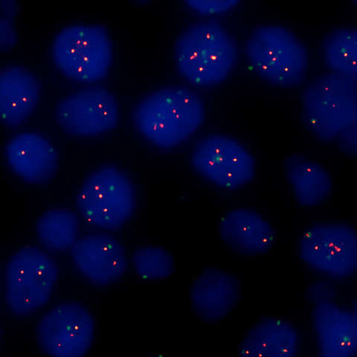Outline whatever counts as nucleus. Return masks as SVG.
I'll use <instances>...</instances> for the list:
<instances>
[{
  "mask_svg": "<svg viewBox=\"0 0 357 357\" xmlns=\"http://www.w3.org/2000/svg\"><path fill=\"white\" fill-rule=\"evenodd\" d=\"M236 40L227 29L213 20H202L188 27L174 45L177 71L198 87L225 82L238 60Z\"/></svg>",
  "mask_w": 357,
  "mask_h": 357,
  "instance_id": "nucleus-1",
  "label": "nucleus"
},
{
  "mask_svg": "<svg viewBox=\"0 0 357 357\" xmlns=\"http://www.w3.org/2000/svg\"><path fill=\"white\" fill-rule=\"evenodd\" d=\"M203 100L192 89L167 87L142 100L134 109V125L144 138L162 149H174L203 125Z\"/></svg>",
  "mask_w": 357,
  "mask_h": 357,
  "instance_id": "nucleus-2",
  "label": "nucleus"
},
{
  "mask_svg": "<svg viewBox=\"0 0 357 357\" xmlns=\"http://www.w3.org/2000/svg\"><path fill=\"white\" fill-rule=\"evenodd\" d=\"M301 117L317 139H337L357 126V78L332 72L317 77L303 92Z\"/></svg>",
  "mask_w": 357,
  "mask_h": 357,
  "instance_id": "nucleus-3",
  "label": "nucleus"
},
{
  "mask_svg": "<svg viewBox=\"0 0 357 357\" xmlns=\"http://www.w3.org/2000/svg\"><path fill=\"white\" fill-rule=\"evenodd\" d=\"M245 54L255 72L273 86L292 88L305 79L309 65L307 49L287 27H257L245 43Z\"/></svg>",
  "mask_w": 357,
  "mask_h": 357,
  "instance_id": "nucleus-4",
  "label": "nucleus"
},
{
  "mask_svg": "<svg viewBox=\"0 0 357 357\" xmlns=\"http://www.w3.org/2000/svg\"><path fill=\"white\" fill-rule=\"evenodd\" d=\"M52 56L56 67L69 79L98 82L107 75L113 63V40L102 26L72 24L55 36Z\"/></svg>",
  "mask_w": 357,
  "mask_h": 357,
  "instance_id": "nucleus-5",
  "label": "nucleus"
},
{
  "mask_svg": "<svg viewBox=\"0 0 357 357\" xmlns=\"http://www.w3.org/2000/svg\"><path fill=\"white\" fill-rule=\"evenodd\" d=\"M76 202L87 225L102 230H117L135 210V189L124 172L118 167L106 166L86 178Z\"/></svg>",
  "mask_w": 357,
  "mask_h": 357,
  "instance_id": "nucleus-6",
  "label": "nucleus"
},
{
  "mask_svg": "<svg viewBox=\"0 0 357 357\" xmlns=\"http://www.w3.org/2000/svg\"><path fill=\"white\" fill-rule=\"evenodd\" d=\"M59 278L52 257L36 247H26L11 257L6 268L7 304L17 316H27L46 305Z\"/></svg>",
  "mask_w": 357,
  "mask_h": 357,
  "instance_id": "nucleus-7",
  "label": "nucleus"
},
{
  "mask_svg": "<svg viewBox=\"0 0 357 357\" xmlns=\"http://www.w3.org/2000/svg\"><path fill=\"white\" fill-rule=\"evenodd\" d=\"M299 258L310 270L333 279L357 271V236L347 223L320 222L307 229L298 242Z\"/></svg>",
  "mask_w": 357,
  "mask_h": 357,
  "instance_id": "nucleus-8",
  "label": "nucleus"
},
{
  "mask_svg": "<svg viewBox=\"0 0 357 357\" xmlns=\"http://www.w3.org/2000/svg\"><path fill=\"white\" fill-rule=\"evenodd\" d=\"M195 171L216 187L236 191L252 182L254 156L238 140L215 134L197 143L191 158Z\"/></svg>",
  "mask_w": 357,
  "mask_h": 357,
  "instance_id": "nucleus-9",
  "label": "nucleus"
},
{
  "mask_svg": "<svg viewBox=\"0 0 357 357\" xmlns=\"http://www.w3.org/2000/svg\"><path fill=\"white\" fill-rule=\"evenodd\" d=\"M94 319L84 305L61 304L51 310L39 322L38 341L41 350L54 357L85 356L93 340Z\"/></svg>",
  "mask_w": 357,
  "mask_h": 357,
  "instance_id": "nucleus-10",
  "label": "nucleus"
},
{
  "mask_svg": "<svg viewBox=\"0 0 357 357\" xmlns=\"http://www.w3.org/2000/svg\"><path fill=\"white\" fill-rule=\"evenodd\" d=\"M55 116L59 126L70 135L92 137L116 128L119 109L116 97L107 89L93 86L61 99Z\"/></svg>",
  "mask_w": 357,
  "mask_h": 357,
  "instance_id": "nucleus-11",
  "label": "nucleus"
},
{
  "mask_svg": "<svg viewBox=\"0 0 357 357\" xmlns=\"http://www.w3.org/2000/svg\"><path fill=\"white\" fill-rule=\"evenodd\" d=\"M71 252L78 271L96 285L116 282L128 268L125 248L107 234H87L77 240Z\"/></svg>",
  "mask_w": 357,
  "mask_h": 357,
  "instance_id": "nucleus-12",
  "label": "nucleus"
},
{
  "mask_svg": "<svg viewBox=\"0 0 357 357\" xmlns=\"http://www.w3.org/2000/svg\"><path fill=\"white\" fill-rule=\"evenodd\" d=\"M317 349L321 357H354L357 354V312L335 303L314 305L312 312Z\"/></svg>",
  "mask_w": 357,
  "mask_h": 357,
  "instance_id": "nucleus-13",
  "label": "nucleus"
},
{
  "mask_svg": "<svg viewBox=\"0 0 357 357\" xmlns=\"http://www.w3.org/2000/svg\"><path fill=\"white\" fill-rule=\"evenodd\" d=\"M241 294L239 278L215 268H209L198 275L190 290L196 314L208 322L227 317L239 303Z\"/></svg>",
  "mask_w": 357,
  "mask_h": 357,
  "instance_id": "nucleus-14",
  "label": "nucleus"
},
{
  "mask_svg": "<svg viewBox=\"0 0 357 357\" xmlns=\"http://www.w3.org/2000/svg\"><path fill=\"white\" fill-rule=\"evenodd\" d=\"M221 240L234 252L243 255H261L270 252L275 241V231L259 212L250 208L230 210L220 220Z\"/></svg>",
  "mask_w": 357,
  "mask_h": 357,
  "instance_id": "nucleus-15",
  "label": "nucleus"
},
{
  "mask_svg": "<svg viewBox=\"0 0 357 357\" xmlns=\"http://www.w3.org/2000/svg\"><path fill=\"white\" fill-rule=\"evenodd\" d=\"M6 155L11 170L29 183L47 182L57 170V151L39 133H20L8 143Z\"/></svg>",
  "mask_w": 357,
  "mask_h": 357,
  "instance_id": "nucleus-16",
  "label": "nucleus"
},
{
  "mask_svg": "<svg viewBox=\"0 0 357 357\" xmlns=\"http://www.w3.org/2000/svg\"><path fill=\"white\" fill-rule=\"evenodd\" d=\"M40 96L37 78L24 67L0 71V121L10 128L24 123L36 109Z\"/></svg>",
  "mask_w": 357,
  "mask_h": 357,
  "instance_id": "nucleus-17",
  "label": "nucleus"
},
{
  "mask_svg": "<svg viewBox=\"0 0 357 357\" xmlns=\"http://www.w3.org/2000/svg\"><path fill=\"white\" fill-rule=\"evenodd\" d=\"M299 348V334L289 321L266 318L245 333L238 346L244 357H294Z\"/></svg>",
  "mask_w": 357,
  "mask_h": 357,
  "instance_id": "nucleus-18",
  "label": "nucleus"
},
{
  "mask_svg": "<svg viewBox=\"0 0 357 357\" xmlns=\"http://www.w3.org/2000/svg\"><path fill=\"white\" fill-rule=\"evenodd\" d=\"M284 169L296 203L301 207L318 206L331 196L332 177L317 162L293 154L284 160Z\"/></svg>",
  "mask_w": 357,
  "mask_h": 357,
  "instance_id": "nucleus-19",
  "label": "nucleus"
},
{
  "mask_svg": "<svg viewBox=\"0 0 357 357\" xmlns=\"http://www.w3.org/2000/svg\"><path fill=\"white\" fill-rule=\"evenodd\" d=\"M36 229L38 239L45 248L64 252L71 250L78 239L79 218L69 209H51L38 219Z\"/></svg>",
  "mask_w": 357,
  "mask_h": 357,
  "instance_id": "nucleus-20",
  "label": "nucleus"
},
{
  "mask_svg": "<svg viewBox=\"0 0 357 357\" xmlns=\"http://www.w3.org/2000/svg\"><path fill=\"white\" fill-rule=\"evenodd\" d=\"M322 55L331 72L357 78V31L342 27L330 32L322 43Z\"/></svg>",
  "mask_w": 357,
  "mask_h": 357,
  "instance_id": "nucleus-21",
  "label": "nucleus"
},
{
  "mask_svg": "<svg viewBox=\"0 0 357 357\" xmlns=\"http://www.w3.org/2000/svg\"><path fill=\"white\" fill-rule=\"evenodd\" d=\"M134 271L145 280H160L174 271L173 255L160 247H143L134 252L132 258Z\"/></svg>",
  "mask_w": 357,
  "mask_h": 357,
  "instance_id": "nucleus-22",
  "label": "nucleus"
},
{
  "mask_svg": "<svg viewBox=\"0 0 357 357\" xmlns=\"http://www.w3.org/2000/svg\"><path fill=\"white\" fill-rule=\"evenodd\" d=\"M184 2L197 15L215 17L230 13L241 0H184Z\"/></svg>",
  "mask_w": 357,
  "mask_h": 357,
  "instance_id": "nucleus-23",
  "label": "nucleus"
},
{
  "mask_svg": "<svg viewBox=\"0 0 357 357\" xmlns=\"http://www.w3.org/2000/svg\"><path fill=\"white\" fill-rule=\"evenodd\" d=\"M307 298L314 305L334 301L336 290L329 282L319 281L312 283L306 291Z\"/></svg>",
  "mask_w": 357,
  "mask_h": 357,
  "instance_id": "nucleus-24",
  "label": "nucleus"
},
{
  "mask_svg": "<svg viewBox=\"0 0 357 357\" xmlns=\"http://www.w3.org/2000/svg\"><path fill=\"white\" fill-rule=\"evenodd\" d=\"M16 19L0 15V52L13 49L18 40Z\"/></svg>",
  "mask_w": 357,
  "mask_h": 357,
  "instance_id": "nucleus-25",
  "label": "nucleus"
},
{
  "mask_svg": "<svg viewBox=\"0 0 357 357\" xmlns=\"http://www.w3.org/2000/svg\"><path fill=\"white\" fill-rule=\"evenodd\" d=\"M342 151L350 155L357 153V126H355L341 134L337 139Z\"/></svg>",
  "mask_w": 357,
  "mask_h": 357,
  "instance_id": "nucleus-26",
  "label": "nucleus"
},
{
  "mask_svg": "<svg viewBox=\"0 0 357 357\" xmlns=\"http://www.w3.org/2000/svg\"><path fill=\"white\" fill-rule=\"evenodd\" d=\"M19 13L18 0H0V15L17 19Z\"/></svg>",
  "mask_w": 357,
  "mask_h": 357,
  "instance_id": "nucleus-27",
  "label": "nucleus"
},
{
  "mask_svg": "<svg viewBox=\"0 0 357 357\" xmlns=\"http://www.w3.org/2000/svg\"><path fill=\"white\" fill-rule=\"evenodd\" d=\"M132 6L137 7H145L152 4L155 0H128Z\"/></svg>",
  "mask_w": 357,
  "mask_h": 357,
  "instance_id": "nucleus-28",
  "label": "nucleus"
},
{
  "mask_svg": "<svg viewBox=\"0 0 357 357\" xmlns=\"http://www.w3.org/2000/svg\"><path fill=\"white\" fill-rule=\"evenodd\" d=\"M0 337H1V331H0Z\"/></svg>",
  "mask_w": 357,
  "mask_h": 357,
  "instance_id": "nucleus-29",
  "label": "nucleus"
},
{
  "mask_svg": "<svg viewBox=\"0 0 357 357\" xmlns=\"http://www.w3.org/2000/svg\"><path fill=\"white\" fill-rule=\"evenodd\" d=\"M353 1H354V3H356V0H353Z\"/></svg>",
  "mask_w": 357,
  "mask_h": 357,
  "instance_id": "nucleus-30",
  "label": "nucleus"
}]
</instances>
